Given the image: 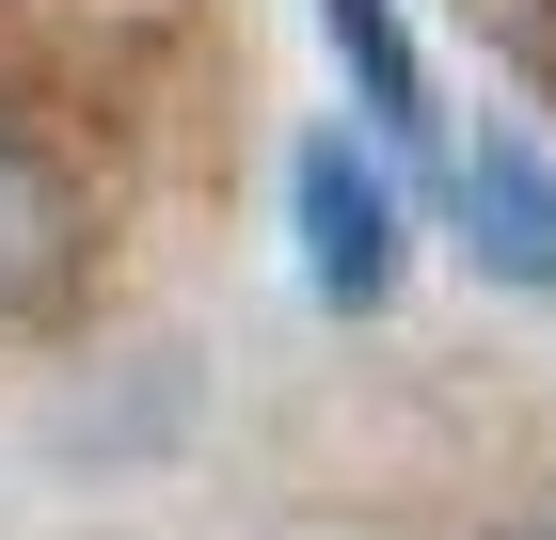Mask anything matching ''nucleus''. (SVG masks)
<instances>
[{
    "instance_id": "nucleus-4",
    "label": "nucleus",
    "mask_w": 556,
    "mask_h": 540,
    "mask_svg": "<svg viewBox=\"0 0 556 540\" xmlns=\"http://www.w3.org/2000/svg\"><path fill=\"white\" fill-rule=\"evenodd\" d=\"M334 16V48H350V80H366V112L397 127V143H429V64H414V33H397V0H318Z\"/></svg>"
},
{
    "instance_id": "nucleus-2",
    "label": "nucleus",
    "mask_w": 556,
    "mask_h": 540,
    "mask_svg": "<svg viewBox=\"0 0 556 540\" xmlns=\"http://www.w3.org/2000/svg\"><path fill=\"white\" fill-rule=\"evenodd\" d=\"M80 175L48 160L33 127H0V318H33V302H64V271H80Z\"/></svg>"
},
{
    "instance_id": "nucleus-3",
    "label": "nucleus",
    "mask_w": 556,
    "mask_h": 540,
    "mask_svg": "<svg viewBox=\"0 0 556 540\" xmlns=\"http://www.w3.org/2000/svg\"><path fill=\"white\" fill-rule=\"evenodd\" d=\"M462 223H477V254H493L509 287H556V175L525 160L509 127H477V143H462Z\"/></svg>"
},
{
    "instance_id": "nucleus-1",
    "label": "nucleus",
    "mask_w": 556,
    "mask_h": 540,
    "mask_svg": "<svg viewBox=\"0 0 556 540\" xmlns=\"http://www.w3.org/2000/svg\"><path fill=\"white\" fill-rule=\"evenodd\" d=\"M302 254H318V302H382L397 287V191H382V160L302 143Z\"/></svg>"
}]
</instances>
